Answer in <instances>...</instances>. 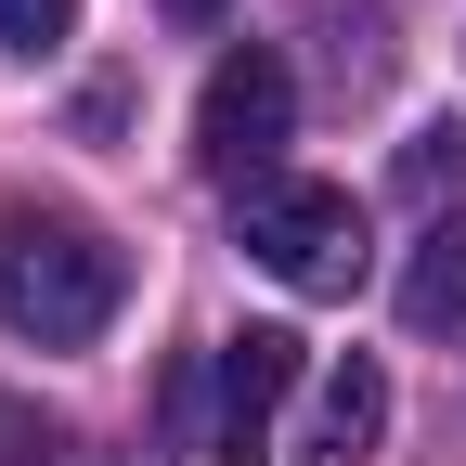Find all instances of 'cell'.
Segmentation results:
<instances>
[{"instance_id": "5", "label": "cell", "mask_w": 466, "mask_h": 466, "mask_svg": "<svg viewBox=\"0 0 466 466\" xmlns=\"http://www.w3.org/2000/svg\"><path fill=\"white\" fill-rule=\"evenodd\" d=\"M389 441V376L350 350V363L324 376V401H311V428H299V466H363Z\"/></svg>"}, {"instance_id": "8", "label": "cell", "mask_w": 466, "mask_h": 466, "mask_svg": "<svg viewBox=\"0 0 466 466\" xmlns=\"http://www.w3.org/2000/svg\"><path fill=\"white\" fill-rule=\"evenodd\" d=\"M66 26H78V0H0V39L14 52H52Z\"/></svg>"}, {"instance_id": "1", "label": "cell", "mask_w": 466, "mask_h": 466, "mask_svg": "<svg viewBox=\"0 0 466 466\" xmlns=\"http://www.w3.org/2000/svg\"><path fill=\"white\" fill-rule=\"evenodd\" d=\"M116 299H130V259L91 220H66V208H14L0 220V324L26 350H91L116 324Z\"/></svg>"}, {"instance_id": "7", "label": "cell", "mask_w": 466, "mask_h": 466, "mask_svg": "<svg viewBox=\"0 0 466 466\" xmlns=\"http://www.w3.org/2000/svg\"><path fill=\"white\" fill-rule=\"evenodd\" d=\"M401 195H466V116H441V130H415V143H401Z\"/></svg>"}, {"instance_id": "2", "label": "cell", "mask_w": 466, "mask_h": 466, "mask_svg": "<svg viewBox=\"0 0 466 466\" xmlns=\"http://www.w3.org/2000/svg\"><path fill=\"white\" fill-rule=\"evenodd\" d=\"M233 247H247L272 285H299V299H350V285L376 272L363 208H350L337 182H259L247 208H233Z\"/></svg>"}, {"instance_id": "3", "label": "cell", "mask_w": 466, "mask_h": 466, "mask_svg": "<svg viewBox=\"0 0 466 466\" xmlns=\"http://www.w3.org/2000/svg\"><path fill=\"white\" fill-rule=\"evenodd\" d=\"M285 143H299V78H285V52H259V39L220 52V66H208V104H195V156H208V182L259 195Z\"/></svg>"}, {"instance_id": "6", "label": "cell", "mask_w": 466, "mask_h": 466, "mask_svg": "<svg viewBox=\"0 0 466 466\" xmlns=\"http://www.w3.org/2000/svg\"><path fill=\"white\" fill-rule=\"evenodd\" d=\"M401 324H466V208L453 220H428V247H415V272H401Z\"/></svg>"}, {"instance_id": "9", "label": "cell", "mask_w": 466, "mask_h": 466, "mask_svg": "<svg viewBox=\"0 0 466 466\" xmlns=\"http://www.w3.org/2000/svg\"><path fill=\"white\" fill-rule=\"evenodd\" d=\"M156 14H168V26H220L233 0H156Z\"/></svg>"}, {"instance_id": "4", "label": "cell", "mask_w": 466, "mask_h": 466, "mask_svg": "<svg viewBox=\"0 0 466 466\" xmlns=\"http://www.w3.org/2000/svg\"><path fill=\"white\" fill-rule=\"evenodd\" d=\"M285 389H299V337L285 324H247V337H220V466H259L272 453V415H285Z\"/></svg>"}]
</instances>
